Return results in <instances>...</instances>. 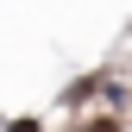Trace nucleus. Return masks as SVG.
Masks as SVG:
<instances>
[{
  "mask_svg": "<svg viewBox=\"0 0 132 132\" xmlns=\"http://www.w3.org/2000/svg\"><path fill=\"white\" fill-rule=\"evenodd\" d=\"M6 132H44V126H38V120H13Z\"/></svg>",
  "mask_w": 132,
  "mask_h": 132,
  "instance_id": "obj_1",
  "label": "nucleus"
}]
</instances>
